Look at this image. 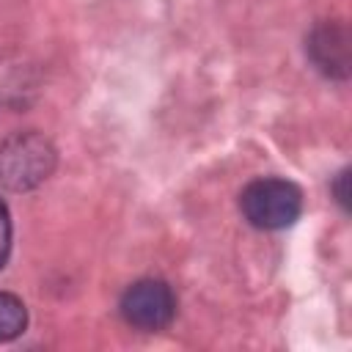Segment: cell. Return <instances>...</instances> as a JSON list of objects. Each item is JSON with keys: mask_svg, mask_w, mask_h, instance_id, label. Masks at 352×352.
I'll return each mask as SVG.
<instances>
[{"mask_svg": "<svg viewBox=\"0 0 352 352\" xmlns=\"http://www.w3.org/2000/svg\"><path fill=\"white\" fill-rule=\"evenodd\" d=\"M8 253H11V214L6 201L0 198V270L8 261Z\"/></svg>", "mask_w": 352, "mask_h": 352, "instance_id": "obj_6", "label": "cell"}, {"mask_svg": "<svg viewBox=\"0 0 352 352\" xmlns=\"http://www.w3.org/2000/svg\"><path fill=\"white\" fill-rule=\"evenodd\" d=\"M346 184H349V170L344 168V170L336 176V182H333V192H336V201L341 204V209H344V212L349 209V190H346Z\"/></svg>", "mask_w": 352, "mask_h": 352, "instance_id": "obj_7", "label": "cell"}, {"mask_svg": "<svg viewBox=\"0 0 352 352\" xmlns=\"http://www.w3.org/2000/svg\"><path fill=\"white\" fill-rule=\"evenodd\" d=\"M58 154L50 138L36 129L14 132L0 140V184L14 192L38 187L55 170Z\"/></svg>", "mask_w": 352, "mask_h": 352, "instance_id": "obj_1", "label": "cell"}, {"mask_svg": "<svg viewBox=\"0 0 352 352\" xmlns=\"http://www.w3.org/2000/svg\"><path fill=\"white\" fill-rule=\"evenodd\" d=\"M308 58L314 66L333 80L349 77V30L344 22L324 19L308 36Z\"/></svg>", "mask_w": 352, "mask_h": 352, "instance_id": "obj_4", "label": "cell"}, {"mask_svg": "<svg viewBox=\"0 0 352 352\" xmlns=\"http://www.w3.org/2000/svg\"><path fill=\"white\" fill-rule=\"evenodd\" d=\"M239 209L253 228L280 231V228H289L300 217L302 192L289 179H278V176L253 179L239 192Z\"/></svg>", "mask_w": 352, "mask_h": 352, "instance_id": "obj_2", "label": "cell"}, {"mask_svg": "<svg viewBox=\"0 0 352 352\" xmlns=\"http://www.w3.org/2000/svg\"><path fill=\"white\" fill-rule=\"evenodd\" d=\"M118 311L129 327L157 333L165 330L176 316V297L173 289L160 278L135 280L118 302Z\"/></svg>", "mask_w": 352, "mask_h": 352, "instance_id": "obj_3", "label": "cell"}, {"mask_svg": "<svg viewBox=\"0 0 352 352\" xmlns=\"http://www.w3.org/2000/svg\"><path fill=\"white\" fill-rule=\"evenodd\" d=\"M28 327V308L25 302L11 294L0 292V341H14Z\"/></svg>", "mask_w": 352, "mask_h": 352, "instance_id": "obj_5", "label": "cell"}]
</instances>
